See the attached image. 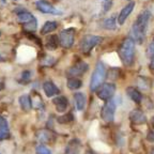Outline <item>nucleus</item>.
Returning a JSON list of instances; mask_svg holds the SVG:
<instances>
[{"label":"nucleus","mask_w":154,"mask_h":154,"mask_svg":"<svg viewBox=\"0 0 154 154\" xmlns=\"http://www.w3.org/2000/svg\"><path fill=\"white\" fill-rule=\"evenodd\" d=\"M150 17H151V14H150L149 11H143V12H141L138 15L137 19L135 20L134 25H133L132 33L135 41L137 42L138 44L143 43Z\"/></svg>","instance_id":"nucleus-1"},{"label":"nucleus","mask_w":154,"mask_h":154,"mask_svg":"<svg viewBox=\"0 0 154 154\" xmlns=\"http://www.w3.org/2000/svg\"><path fill=\"white\" fill-rule=\"evenodd\" d=\"M119 56L124 65L131 66L133 64L135 58V41L132 38H126L121 43L119 48Z\"/></svg>","instance_id":"nucleus-2"},{"label":"nucleus","mask_w":154,"mask_h":154,"mask_svg":"<svg viewBox=\"0 0 154 154\" xmlns=\"http://www.w3.org/2000/svg\"><path fill=\"white\" fill-rule=\"evenodd\" d=\"M106 77V69L104 66L103 62H97L94 70L93 74L91 77V82H90V90L91 91H96L99 89V87L103 84L104 79Z\"/></svg>","instance_id":"nucleus-3"},{"label":"nucleus","mask_w":154,"mask_h":154,"mask_svg":"<svg viewBox=\"0 0 154 154\" xmlns=\"http://www.w3.org/2000/svg\"><path fill=\"white\" fill-rule=\"evenodd\" d=\"M103 41V38L97 35H86L80 42V49L84 54H88L92 48Z\"/></svg>","instance_id":"nucleus-4"},{"label":"nucleus","mask_w":154,"mask_h":154,"mask_svg":"<svg viewBox=\"0 0 154 154\" xmlns=\"http://www.w3.org/2000/svg\"><path fill=\"white\" fill-rule=\"evenodd\" d=\"M59 44L64 48H71L74 44V31L72 29L63 30L59 34Z\"/></svg>","instance_id":"nucleus-5"},{"label":"nucleus","mask_w":154,"mask_h":154,"mask_svg":"<svg viewBox=\"0 0 154 154\" xmlns=\"http://www.w3.org/2000/svg\"><path fill=\"white\" fill-rule=\"evenodd\" d=\"M116 101L115 100H111L108 101L107 103L104 105L103 109H102V119H103L105 122H111L113 120V116H115L116 111Z\"/></svg>","instance_id":"nucleus-6"},{"label":"nucleus","mask_w":154,"mask_h":154,"mask_svg":"<svg viewBox=\"0 0 154 154\" xmlns=\"http://www.w3.org/2000/svg\"><path fill=\"white\" fill-rule=\"evenodd\" d=\"M116 92V86L113 84H104L102 88L97 92V95L101 100L107 101V100L111 99Z\"/></svg>","instance_id":"nucleus-7"},{"label":"nucleus","mask_w":154,"mask_h":154,"mask_svg":"<svg viewBox=\"0 0 154 154\" xmlns=\"http://www.w3.org/2000/svg\"><path fill=\"white\" fill-rule=\"evenodd\" d=\"M35 7L42 13H46V14H61L60 11L55 9V7H53L51 3H48L45 0H38V1H36Z\"/></svg>","instance_id":"nucleus-8"},{"label":"nucleus","mask_w":154,"mask_h":154,"mask_svg":"<svg viewBox=\"0 0 154 154\" xmlns=\"http://www.w3.org/2000/svg\"><path fill=\"white\" fill-rule=\"evenodd\" d=\"M88 67L89 65L87 64L86 62H82V61H79L77 62L76 64H74L70 70H69V75L72 77H76L79 76V75H82L84 73H86L88 71Z\"/></svg>","instance_id":"nucleus-9"},{"label":"nucleus","mask_w":154,"mask_h":154,"mask_svg":"<svg viewBox=\"0 0 154 154\" xmlns=\"http://www.w3.org/2000/svg\"><path fill=\"white\" fill-rule=\"evenodd\" d=\"M134 7H135V2H134V1H131V2H128V5H125V7L121 10L120 14H119V16H118V23H119V24H120V25L124 24L125 20H126V18L128 17V15L133 12Z\"/></svg>","instance_id":"nucleus-10"},{"label":"nucleus","mask_w":154,"mask_h":154,"mask_svg":"<svg viewBox=\"0 0 154 154\" xmlns=\"http://www.w3.org/2000/svg\"><path fill=\"white\" fill-rule=\"evenodd\" d=\"M43 90L48 97H51V96H55L60 93V90L58 89V87L53 82H49V80L43 84Z\"/></svg>","instance_id":"nucleus-11"},{"label":"nucleus","mask_w":154,"mask_h":154,"mask_svg":"<svg viewBox=\"0 0 154 154\" xmlns=\"http://www.w3.org/2000/svg\"><path fill=\"white\" fill-rule=\"evenodd\" d=\"M17 13V22L20 23V24H27V23L31 22L32 19L34 18L33 15L30 12L26 11V10H18L16 11Z\"/></svg>","instance_id":"nucleus-12"},{"label":"nucleus","mask_w":154,"mask_h":154,"mask_svg":"<svg viewBox=\"0 0 154 154\" xmlns=\"http://www.w3.org/2000/svg\"><path fill=\"white\" fill-rule=\"evenodd\" d=\"M53 103L55 104L56 108H57V110L59 111V112H63V111L66 110L67 108V105H69V102H67V99L65 97V96H57L55 100L53 101Z\"/></svg>","instance_id":"nucleus-13"},{"label":"nucleus","mask_w":154,"mask_h":154,"mask_svg":"<svg viewBox=\"0 0 154 154\" xmlns=\"http://www.w3.org/2000/svg\"><path fill=\"white\" fill-rule=\"evenodd\" d=\"M9 136H10V131H9L8 121L3 117L0 116V140L8 139Z\"/></svg>","instance_id":"nucleus-14"},{"label":"nucleus","mask_w":154,"mask_h":154,"mask_svg":"<svg viewBox=\"0 0 154 154\" xmlns=\"http://www.w3.org/2000/svg\"><path fill=\"white\" fill-rule=\"evenodd\" d=\"M130 118L133 122L137 123V124H141V123H146L147 118H146V115L142 112L141 110H138V109H135L131 112Z\"/></svg>","instance_id":"nucleus-15"},{"label":"nucleus","mask_w":154,"mask_h":154,"mask_svg":"<svg viewBox=\"0 0 154 154\" xmlns=\"http://www.w3.org/2000/svg\"><path fill=\"white\" fill-rule=\"evenodd\" d=\"M74 102L76 105L77 110H82L86 105V96L82 92H77L74 94Z\"/></svg>","instance_id":"nucleus-16"},{"label":"nucleus","mask_w":154,"mask_h":154,"mask_svg":"<svg viewBox=\"0 0 154 154\" xmlns=\"http://www.w3.org/2000/svg\"><path fill=\"white\" fill-rule=\"evenodd\" d=\"M126 93H128V95L130 96L135 103H141L142 95L140 94V92L138 91L136 88H134V87H128V88H126Z\"/></svg>","instance_id":"nucleus-17"},{"label":"nucleus","mask_w":154,"mask_h":154,"mask_svg":"<svg viewBox=\"0 0 154 154\" xmlns=\"http://www.w3.org/2000/svg\"><path fill=\"white\" fill-rule=\"evenodd\" d=\"M19 104H20V107L23 108V110L25 111H29L30 109L32 108V102L31 99H30V96L29 95H22L19 97Z\"/></svg>","instance_id":"nucleus-18"},{"label":"nucleus","mask_w":154,"mask_h":154,"mask_svg":"<svg viewBox=\"0 0 154 154\" xmlns=\"http://www.w3.org/2000/svg\"><path fill=\"white\" fill-rule=\"evenodd\" d=\"M58 28V23L57 22H46L43 25L41 29V33L42 34H47L51 33V32L55 31L56 29Z\"/></svg>","instance_id":"nucleus-19"},{"label":"nucleus","mask_w":154,"mask_h":154,"mask_svg":"<svg viewBox=\"0 0 154 154\" xmlns=\"http://www.w3.org/2000/svg\"><path fill=\"white\" fill-rule=\"evenodd\" d=\"M46 46L48 49H56L59 46V38L55 34H51L46 40Z\"/></svg>","instance_id":"nucleus-20"},{"label":"nucleus","mask_w":154,"mask_h":154,"mask_svg":"<svg viewBox=\"0 0 154 154\" xmlns=\"http://www.w3.org/2000/svg\"><path fill=\"white\" fill-rule=\"evenodd\" d=\"M82 82L80 79L76 78V77H71L67 79V82H66V86L69 89L71 90H76V89H79L80 87H82Z\"/></svg>","instance_id":"nucleus-21"},{"label":"nucleus","mask_w":154,"mask_h":154,"mask_svg":"<svg viewBox=\"0 0 154 154\" xmlns=\"http://www.w3.org/2000/svg\"><path fill=\"white\" fill-rule=\"evenodd\" d=\"M93 148H94V150H96V151L103 152V153H108V152L110 151V149L108 148V146H106L105 143H103V142H101V141L94 142Z\"/></svg>","instance_id":"nucleus-22"},{"label":"nucleus","mask_w":154,"mask_h":154,"mask_svg":"<svg viewBox=\"0 0 154 154\" xmlns=\"http://www.w3.org/2000/svg\"><path fill=\"white\" fill-rule=\"evenodd\" d=\"M36 26H38V22H36L35 18H33L31 22L24 25V29L27 32H34L36 30Z\"/></svg>","instance_id":"nucleus-23"},{"label":"nucleus","mask_w":154,"mask_h":154,"mask_svg":"<svg viewBox=\"0 0 154 154\" xmlns=\"http://www.w3.org/2000/svg\"><path fill=\"white\" fill-rule=\"evenodd\" d=\"M74 120V117H73L72 113H65V115L61 116L58 118V122L59 123H62V124H65V123H69V122H72Z\"/></svg>","instance_id":"nucleus-24"},{"label":"nucleus","mask_w":154,"mask_h":154,"mask_svg":"<svg viewBox=\"0 0 154 154\" xmlns=\"http://www.w3.org/2000/svg\"><path fill=\"white\" fill-rule=\"evenodd\" d=\"M104 27H105L106 29H109V30H111V29H115L116 28V19L115 17H110V18H107L104 22Z\"/></svg>","instance_id":"nucleus-25"},{"label":"nucleus","mask_w":154,"mask_h":154,"mask_svg":"<svg viewBox=\"0 0 154 154\" xmlns=\"http://www.w3.org/2000/svg\"><path fill=\"white\" fill-rule=\"evenodd\" d=\"M36 154H51V152L45 146H38L36 148Z\"/></svg>","instance_id":"nucleus-26"},{"label":"nucleus","mask_w":154,"mask_h":154,"mask_svg":"<svg viewBox=\"0 0 154 154\" xmlns=\"http://www.w3.org/2000/svg\"><path fill=\"white\" fill-rule=\"evenodd\" d=\"M30 77H31V73L29 72V71H25V72H23L22 80L24 82H28L29 80H30Z\"/></svg>","instance_id":"nucleus-27"},{"label":"nucleus","mask_w":154,"mask_h":154,"mask_svg":"<svg viewBox=\"0 0 154 154\" xmlns=\"http://www.w3.org/2000/svg\"><path fill=\"white\" fill-rule=\"evenodd\" d=\"M148 54H149L150 56H154V41L152 42L149 45V47H148Z\"/></svg>","instance_id":"nucleus-28"},{"label":"nucleus","mask_w":154,"mask_h":154,"mask_svg":"<svg viewBox=\"0 0 154 154\" xmlns=\"http://www.w3.org/2000/svg\"><path fill=\"white\" fill-rule=\"evenodd\" d=\"M147 139L149 140V141H154V132L153 131H150V132L148 133Z\"/></svg>","instance_id":"nucleus-29"},{"label":"nucleus","mask_w":154,"mask_h":154,"mask_svg":"<svg viewBox=\"0 0 154 154\" xmlns=\"http://www.w3.org/2000/svg\"><path fill=\"white\" fill-rule=\"evenodd\" d=\"M111 5H112V3H111L110 1H106V5H105V11H108L109 8L111 7Z\"/></svg>","instance_id":"nucleus-30"},{"label":"nucleus","mask_w":154,"mask_h":154,"mask_svg":"<svg viewBox=\"0 0 154 154\" xmlns=\"http://www.w3.org/2000/svg\"><path fill=\"white\" fill-rule=\"evenodd\" d=\"M3 88H5V85H3V82H0V91H1V90H2Z\"/></svg>","instance_id":"nucleus-31"},{"label":"nucleus","mask_w":154,"mask_h":154,"mask_svg":"<svg viewBox=\"0 0 154 154\" xmlns=\"http://www.w3.org/2000/svg\"><path fill=\"white\" fill-rule=\"evenodd\" d=\"M151 65H152V67L154 69V57H153V59H152V62H151Z\"/></svg>","instance_id":"nucleus-32"},{"label":"nucleus","mask_w":154,"mask_h":154,"mask_svg":"<svg viewBox=\"0 0 154 154\" xmlns=\"http://www.w3.org/2000/svg\"><path fill=\"white\" fill-rule=\"evenodd\" d=\"M152 126H153V128H154V117H153V118H152Z\"/></svg>","instance_id":"nucleus-33"},{"label":"nucleus","mask_w":154,"mask_h":154,"mask_svg":"<svg viewBox=\"0 0 154 154\" xmlns=\"http://www.w3.org/2000/svg\"><path fill=\"white\" fill-rule=\"evenodd\" d=\"M1 61H3V58H2V56L0 55V62H1Z\"/></svg>","instance_id":"nucleus-34"},{"label":"nucleus","mask_w":154,"mask_h":154,"mask_svg":"<svg viewBox=\"0 0 154 154\" xmlns=\"http://www.w3.org/2000/svg\"><path fill=\"white\" fill-rule=\"evenodd\" d=\"M151 154H154V148L152 149V151H151Z\"/></svg>","instance_id":"nucleus-35"},{"label":"nucleus","mask_w":154,"mask_h":154,"mask_svg":"<svg viewBox=\"0 0 154 154\" xmlns=\"http://www.w3.org/2000/svg\"><path fill=\"white\" fill-rule=\"evenodd\" d=\"M0 35H1V32H0Z\"/></svg>","instance_id":"nucleus-36"},{"label":"nucleus","mask_w":154,"mask_h":154,"mask_svg":"<svg viewBox=\"0 0 154 154\" xmlns=\"http://www.w3.org/2000/svg\"><path fill=\"white\" fill-rule=\"evenodd\" d=\"M88 154H91V153H88Z\"/></svg>","instance_id":"nucleus-37"}]
</instances>
